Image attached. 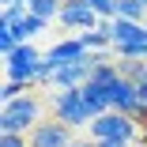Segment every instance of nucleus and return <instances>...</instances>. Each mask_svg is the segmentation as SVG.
Returning <instances> with one entry per match:
<instances>
[{
    "instance_id": "f257e3e1",
    "label": "nucleus",
    "mask_w": 147,
    "mask_h": 147,
    "mask_svg": "<svg viewBox=\"0 0 147 147\" xmlns=\"http://www.w3.org/2000/svg\"><path fill=\"white\" fill-rule=\"evenodd\" d=\"M42 121H45V102L34 91L0 106V136H30Z\"/></svg>"
},
{
    "instance_id": "f03ea898",
    "label": "nucleus",
    "mask_w": 147,
    "mask_h": 147,
    "mask_svg": "<svg viewBox=\"0 0 147 147\" xmlns=\"http://www.w3.org/2000/svg\"><path fill=\"white\" fill-rule=\"evenodd\" d=\"M91 140L94 143H102V140H121V143H136L140 140V143H147V132H140L136 117H125V113L109 109V113L91 121Z\"/></svg>"
},
{
    "instance_id": "7ed1b4c3",
    "label": "nucleus",
    "mask_w": 147,
    "mask_h": 147,
    "mask_svg": "<svg viewBox=\"0 0 147 147\" xmlns=\"http://www.w3.org/2000/svg\"><path fill=\"white\" fill-rule=\"evenodd\" d=\"M49 109H53L57 121L68 125V128H83V125H91V121H94L91 109H87V102H83V91H53Z\"/></svg>"
},
{
    "instance_id": "20e7f679",
    "label": "nucleus",
    "mask_w": 147,
    "mask_h": 147,
    "mask_svg": "<svg viewBox=\"0 0 147 147\" xmlns=\"http://www.w3.org/2000/svg\"><path fill=\"white\" fill-rule=\"evenodd\" d=\"M38 68H42V53H38L30 42L19 45L11 57H4L8 79H15V83H23V87H34V83H38Z\"/></svg>"
},
{
    "instance_id": "39448f33",
    "label": "nucleus",
    "mask_w": 147,
    "mask_h": 147,
    "mask_svg": "<svg viewBox=\"0 0 147 147\" xmlns=\"http://www.w3.org/2000/svg\"><path fill=\"white\" fill-rule=\"evenodd\" d=\"M26 140H30V147H72V143H76V140H72V128L61 125L57 117H45Z\"/></svg>"
},
{
    "instance_id": "423d86ee",
    "label": "nucleus",
    "mask_w": 147,
    "mask_h": 147,
    "mask_svg": "<svg viewBox=\"0 0 147 147\" xmlns=\"http://www.w3.org/2000/svg\"><path fill=\"white\" fill-rule=\"evenodd\" d=\"M61 23L68 26V30H98V15L91 11V4L87 0H64V8H61Z\"/></svg>"
},
{
    "instance_id": "0eeeda50",
    "label": "nucleus",
    "mask_w": 147,
    "mask_h": 147,
    "mask_svg": "<svg viewBox=\"0 0 147 147\" xmlns=\"http://www.w3.org/2000/svg\"><path fill=\"white\" fill-rule=\"evenodd\" d=\"M98 30L109 34L113 49L117 45H136L147 38V23H132V19H109V23H98Z\"/></svg>"
},
{
    "instance_id": "6e6552de",
    "label": "nucleus",
    "mask_w": 147,
    "mask_h": 147,
    "mask_svg": "<svg viewBox=\"0 0 147 147\" xmlns=\"http://www.w3.org/2000/svg\"><path fill=\"white\" fill-rule=\"evenodd\" d=\"M106 94H109V109H117V113H125V117H136V83L132 79H113L109 87H106Z\"/></svg>"
},
{
    "instance_id": "1a4fd4ad",
    "label": "nucleus",
    "mask_w": 147,
    "mask_h": 147,
    "mask_svg": "<svg viewBox=\"0 0 147 147\" xmlns=\"http://www.w3.org/2000/svg\"><path fill=\"white\" fill-rule=\"evenodd\" d=\"M38 30H45V23H42L38 15H30V11H26V15H23V19H19L15 26H11V34L19 38V45H26V42H30V38H34Z\"/></svg>"
},
{
    "instance_id": "9d476101",
    "label": "nucleus",
    "mask_w": 147,
    "mask_h": 147,
    "mask_svg": "<svg viewBox=\"0 0 147 147\" xmlns=\"http://www.w3.org/2000/svg\"><path fill=\"white\" fill-rule=\"evenodd\" d=\"M61 8H64V0H30V15H38L42 23L61 19Z\"/></svg>"
},
{
    "instance_id": "9b49d317",
    "label": "nucleus",
    "mask_w": 147,
    "mask_h": 147,
    "mask_svg": "<svg viewBox=\"0 0 147 147\" xmlns=\"http://www.w3.org/2000/svg\"><path fill=\"white\" fill-rule=\"evenodd\" d=\"M143 15H147V4H143V0H117V19L143 23Z\"/></svg>"
},
{
    "instance_id": "f8f14e48",
    "label": "nucleus",
    "mask_w": 147,
    "mask_h": 147,
    "mask_svg": "<svg viewBox=\"0 0 147 147\" xmlns=\"http://www.w3.org/2000/svg\"><path fill=\"white\" fill-rule=\"evenodd\" d=\"M79 42L87 45V53H106V49H113V42H109L106 30H87V34H79Z\"/></svg>"
},
{
    "instance_id": "ddd939ff",
    "label": "nucleus",
    "mask_w": 147,
    "mask_h": 147,
    "mask_svg": "<svg viewBox=\"0 0 147 147\" xmlns=\"http://www.w3.org/2000/svg\"><path fill=\"white\" fill-rule=\"evenodd\" d=\"M30 11V4H23V8H0V26H4V30H11V26Z\"/></svg>"
},
{
    "instance_id": "4468645a",
    "label": "nucleus",
    "mask_w": 147,
    "mask_h": 147,
    "mask_svg": "<svg viewBox=\"0 0 147 147\" xmlns=\"http://www.w3.org/2000/svg\"><path fill=\"white\" fill-rule=\"evenodd\" d=\"M26 91H34V87H23V83L8 79V83H4V91H0V98H4V102H15V98H23Z\"/></svg>"
},
{
    "instance_id": "2eb2a0df",
    "label": "nucleus",
    "mask_w": 147,
    "mask_h": 147,
    "mask_svg": "<svg viewBox=\"0 0 147 147\" xmlns=\"http://www.w3.org/2000/svg\"><path fill=\"white\" fill-rule=\"evenodd\" d=\"M0 147H30L26 136H0Z\"/></svg>"
},
{
    "instance_id": "dca6fc26",
    "label": "nucleus",
    "mask_w": 147,
    "mask_h": 147,
    "mask_svg": "<svg viewBox=\"0 0 147 147\" xmlns=\"http://www.w3.org/2000/svg\"><path fill=\"white\" fill-rule=\"evenodd\" d=\"M98 147H132V143H121V140H102Z\"/></svg>"
},
{
    "instance_id": "f3484780",
    "label": "nucleus",
    "mask_w": 147,
    "mask_h": 147,
    "mask_svg": "<svg viewBox=\"0 0 147 147\" xmlns=\"http://www.w3.org/2000/svg\"><path fill=\"white\" fill-rule=\"evenodd\" d=\"M4 8H23V4H30V0H0Z\"/></svg>"
},
{
    "instance_id": "a211bd4d",
    "label": "nucleus",
    "mask_w": 147,
    "mask_h": 147,
    "mask_svg": "<svg viewBox=\"0 0 147 147\" xmlns=\"http://www.w3.org/2000/svg\"><path fill=\"white\" fill-rule=\"evenodd\" d=\"M72 147H98V143H94V140H76Z\"/></svg>"
},
{
    "instance_id": "6ab92c4d",
    "label": "nucleus",
    "mask_w": 147,
    "mask_h": 147,
    "mask_svg": "<svg viewBox=\"0 0 147 147\" xmlns=\"http://www.w3.org/2000/svg\"><path fill=\"white\" fill-rule=\"evenodd\" d=\"M143 4H147V0H143Z\"/></svg>"
},
{
    "instance_id": "aec40b11",
    "label": "nucleus",
    "mask_w": 147,
    "mask_h": 147,
    "mask_svg": "<svg viewBox=\"0 0 147 147\" xmlns=\"http://www.w3.org/2000/svg\"><path fill=\"white\" fill-rule=\"evenodd\" d=\"M143 147H147V143H143Z\"/></svg>"
}]
</instances>
